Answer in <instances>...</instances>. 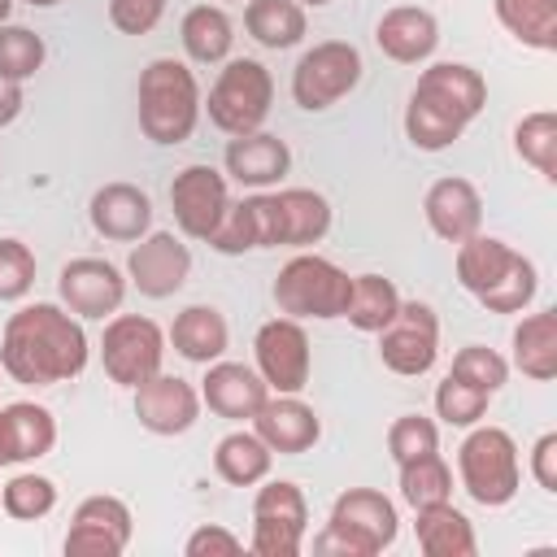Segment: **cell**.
<instances>
[{"instance_id":"cell-39","label":"cell","mask_w":557,"mask_h":557,"mask_svg":"<svg viewBox=\"0 0 557 557\" xmlns=\"http://www.w3.org/2000/svg\"><path fill=\"white\" fill-rule=\"evenodd\" d=\"M44 57H48V48L30 26H17V22L0 26V74L4 78H17V83L35 78L44 70Z\"/></svg>"},{"instance_id":"cell-15","label":"cell","mask_w":557,"mask_h":557,"mask_svg":"<svg viewBox=\"0 0 557 557\" xmlns=\"http://www.w3.org/2000/svg\"><path fill=\"white\" fill-rule=\"evenodd\" d=\"M187 278H191V248L183 244V235H174V231H148L144 239H135V248L126 257V283L139 296L165 300V296L183 292Z\"/></svg>"},{"instance_id":"cell-45","label":"cell","mask_w":557,"mask_h":557,"mask_svg":"<svg viewBox=\"0 0 557 557\" xmlns=\"http://www.w3.org/2000/svg\"><path fill=\"white\" fill-rule=\"evenodd\" d=\"M165 13V0H109V22L122 35H148Z\"/></svg>"},{"instance_id":"cell-29","label":"cell","mask_w":557,"mask_h":557,"mask_svg":"<svg viewBox=\"0 0 557 557\" xmlns=\"http://www.w3.org/2000/svg\"><path fill=\"white\" fill-rule=\"evenodd\" d=\"M178 39H183V52H187L196 65H218V61L231 57L235 22H231L226 9H218V4H196V9L183 13Z\"/></svg>"},{"instance_id":"cell-10","label":"cell","mask_w":557,"mask_h":557,"mask_svg":"<svg viewBox=\"0 0 557 557\" xmlns=\"http://www.w3.org/2000/svg\"><path fill=\"white\" fill-rule=\"evenodd\" d=\"M165 361V331L144 318V313H113L104 322L100 335V366L109 374V383L117 387H139L144 379H152Z\"/></svg>"},{"instance_id":"cell-42","label":"cell","mask_w":557,"mask_h":557,"mask_svg":"<svg viewBox=\"0 0 557 557\" xmlns=\"http://www.w3.org/2000/svg\"><path fill=\"white\" fill-rule=\"evenodd\" d=\"M387 453H392L396 466H405L413 457H426V453H440V426L422 413H400L387 426Z\"/></svg>"},{"instance_id":"cell-43","label":"cell","mask_w":557,"mask_h":557,"mask_svg":"<svg viewBox=\"0 0 557 557\" xmlns=\"http://www.w3.org/2000/svg\"><path fill=\"white\" fill-rule=\"evenodd\" d=\"M213 252H222V257H239V252H257V218H252V200L244 196V200H231L226 205V213H222V222H218V231L205 239Z\"/></svg>"},{"instance_id":"cell-25","label":"cell","mask_w":557,"mask_h":557,"mask_svg":"<svg viewBox=\"0 0 557 557\" xmlns=\"http://www.w3.org/2000/svg\"><path fill=\"white\" fill-rule=\"evenodd\" d=\"M413 535H418V548L426 557H474L479 553L474 522L453 500L413 509Z\"/></svg>"},{"instance_id":"cell-34","label":"cell","mask_w":557,"mask_h":557,"mask_svg":"<svg viewBox=\"0 0 557 557\" xmlns=\"http://www.w3.org/2000/svg\"><path fill=\"white\" fill-rule=\"evenodd\" d=\"M513 152L540 174V178H557V113L553 109H535L513 126Z\"/></svg>"},{"instance_id":"cell-32","label":"cell","mask_w":557,"mask_h":557,"mask_svg":"<svg viewBox=\"0 0 557 557\" xmlns=\"http://www.w3.org/2000/svg\"><path fill=\"white\" fill-rule=\"evenodd\" d=\"M496 22L535 52H557V0H492Z\"/></svg>"},{"instance_id":"cell-4","label":"cell","mask_w":557,"mask_h":557,"mask_svg":"<svg viewBox=\"0 0 557 557\" xmlns=\"http://www.w3.org/2000/svg\"><path fill=\"white\" fill-rule=\"evenodd\" d=\"M400 535L396 505L374 487H348L335 496L326 527L313 535V553H339V557H379Z\"/></svg>"},{"instance_id":"cell-28","label":"cell","mask_w":557,"mask_h":557,"mask_svg":"<svg viewBox=\"0 0 557 557\" xmlns=\"http://www.w3.org/2000/svg\"><path fill=\"white\" fill-rule=\"evenodd\" d=\"M513 370L531 383H548L557 374V313L535 309L513 326Z\"/></svg>"},{"instance_id":"cell-13","label":"cell","mask_w":557,"mask_h":557,"mask_svg":"<svg viewBox=\"0 0 557 557\" xmlns=\"http://www.w3.org/2000/svg\"><path fill=\"white\" fill-rule=\"evenodd\" d=\"M252 357H257V374L265 379L270 392L278 396H300L305 383H309V366H313V352H309V335L296 318H270L257 326L252 335Z\"/></svg>"},{"instance_id":"cell-44","label":"cell","mask_w":557,"mask_h":557,"mask_svg":"<svg viewBox=\"0 0 557 557\" xmlns=\"http://www.w3.org/2000/svg\"><path fill=\"white\" fill-rule=\"evenodd\" d=\"M35 287V252L4 235L0 239V300H22L26 292Z\"/></svg>"},{"instance_id":"cell-40","label":"cell","mask_w":557,"mask_h":557,"mask_svg":"<svg viewBox=\"0 0 557 557\" xmlns=\"http://www.w3.org/2000/svg\"><path fill=\"white\" fill-rule=\"evenodd\" d=\"M535 292H540L535 261H531V257H518L513 270H509L487 296H479V305H483L487 313H522V309L535 300Z\"/></svg>"},{"instance_id":"cell-30","label":"cell","mask_w":557,"mask_h":557,"mask_svg":"<svg viewBox=\"0 0 557 557\" xmlns=\"http://www.w3.org/2000/svg\"><path fill=\"white\" fill-rule=\"evenodd\" d=\"M270 466H274V453L257 431H231L213 448V470L231 487H257L261 479H270Z\"/></svg>"},{"instance_id":"cell-20","label":"cell","mask_w":557,"mask_h":557,"mask_svg":"<svg viewBox=\"0 0 557 557\" xmlns=\"http://www.w3.org/2000/svg\"><path fill=\"white\" fill-rule=\"evenodd\" d=\"M252 431L265 440L270 453L278 457H300L322 440V418L313 413V405H305L300 396H278L270 392V400L252 413Z\"/></svg>"},{"instance_id":"cell-47","label":"cell","mask_w":557,"mask_h":557,"mask_svg":"<svg viewBox=\"0 0 557 557\" xmlns=\"http://www.w3.org/2000/svg\"><path fill=\"white\" fill-rule=\"evenodd\" d=\"M531 479L557 496V431H544L535 444H531Z\"/></svg>"},{"instance_id":"cell-9","label":"cell","mask_w":557,"mask_h":557,"mask_svg":"<svg viewBox=\"0 0 557 557\" xmlns=\"http://www.w3.org/2000/svg\"><path fill=\"white\" fill-rule=\"evenodd\" d=\"M361 52L348 39H322L313 48L300 52L296 70H292V100L305 113H322L335 100H344L357 83H361Z\"/></svg>"},{"instance_id":"cell-27","label":"cell","mask_w":557,"mask_h":557,"mask_svg":"<svg viewBox=\"0 0 557 557\" xmlns=\"http://www.w3.org/2000/svg\"><path fill=\"white\" fill-rule=\"evenodd\" d=\"M165 339L174 344V352H178L183 361L209 366V361H218V357L226 352L231 326H226V318H222L213 305H187V309L174 318V326H170Z\"/></svg>"},{"instance_id":"cell-7","label":"cell","mask_w":557,"mask_h":557,"mask_svg":"<svg viewBox=\"0 0 557 557\" xmlns=\"http://www.w3.org/2000/svg\"><path fill=\"white\" fill-rule=\"evenodd\" d=\"M248 200L257 218V248H313L331 231V200L313 187H278Z\"/></svg>"},{"instance_id":"cell-51","label":"cell","mask_w":557,"mask_h":557,"mask_svg":"<svg viewBox=\"0 0 557 557\" xmlns=\"http://www.w3.org/2000/svg\"><path fill=\"white\" fill-rule=\"evenodd\" d=\"M300 9H322V4H331V0H296Z\"/></svg>"},{"instance_id":"cell-8","label":"cell","mask_w":557,"mask_h":557,"mask_svg":"<svg viewBox=\"0 0 557 557\" xmlns=\"http://www.w3.org/2000/svg\"><path fill=\"white\" fill-rule=\"evenodd\" d=\"M270 104H274L270 70L252 57H235L218 70L209 100L200 109L209 113V122L222 135H248V131H261V122L270 117Z\"/></svg>"},{"instance_id":"cell-3","label":"cell","mask_w":557,"mask_h":557,"mask_svg":"<svg viewBox=\"0 0 557 557\" xmlns=\"http://www.w3.org/2000/svg\"><path fill=\"white\" fill-rule=\"evenodd\" d=\"M200 83L196 74L174 61V57H157L144 65L139 74V131L144 139L174 148L183 139H191L196 122H200Z\"/></svg>"},{"instance_id":"cell-35","label":"cell","mask_w":557,"mask_h":557,"mask_svg":"<svg viewBox=\"0 0 557 557\" xmlns=\"http://www.w3.org/2000/svg\"><path fill=\"white\" fill-rule=\"evenodd\" d=\"M400 470V500L409 509H422V505H440V500H453V470L440 453H426V457H413Z\"/></svg>"},{"instance_id":"cell-11","label":"cell","mask_w":557,"mask_h":557,"mask_svg":"<svg viewBox=\"0 0 557 557\" xmlns=\"http://www.w3.org/2000/svg\"><path fill=\"white\" fill-rule=\"evenodd\" d=\"M309 531V505L305 492L292 479H261L252 496V540L248 548L257 557H296L305 548Z\"/></svg>"},{"instance_id":"cell-16","label":"cell","mask_w":557,"mask_h":557,"mask_svg":"<svg viewBox=\"0 0 557 557\" xmlns=\"http://www.w3.org/2000/svg\"><path fill=\"white\" fill-rule=\"evenodd\" d=\"M135 531L131 505L122 496H87L78 500V509L70 513V531H65V553L70 557H117L126 553Z\"/></svg>"},{"instance_id":"cell-38","label":"cell","mask_w":557,"mask_h":557,"mask_svg":"<svg viewBox=\"0 0 557 557\" xmlns=\"http://www.w3.org/2000/svg\"><path fill=\"white\" fill-rule=\"evenodd\" d=\"M487 392L483 387H474V383H466V379H457V374H444L440 379V387H435V418L444 422V426H474V422H483V413H487Z\"/></svg>"},{"instance_id":"cell-14","label":"cell","mask_w":557,"mask_h":557,"mask_svg":"<svg viewBox=\"0 0 557 557\" xmlns=\"http://www.w3.org/2000/svg\"><path fill=\"white\" fill-rule=\"evenodd\" d=\"M231 205V191H226V174L196 161V165H183L170 183V209H174V226L178 235L187 239H209L222 222Z\"/></svg>"},{"instance_id":"cell-5","label":"cell","mask_w":557,"mask_h":557,"mask_svg":"<svg viewBox=\"0 0 557 557\" xmlns=\"http://www.w3.org/2000/svg\"><path fill=\"white\" fill-rule=\"evenodd\" d=\"M457 479L466 496L483 509H500L518 496L522 487V466H518V444L505 426H466V440L457 448Z\"/></svg>"},{"instance_id":"cell-2","label":"cell","mask_w":557,"mask_h":557,"mask_svg":"<svg viewBox=\"0 0 557 557\" xmlns=\"http://www.w3.org/2000/svg\"><path fill=\"white\" fill-rule=\"evenodd\" d=\"M487 83L466 61H435L418 74V87L405 104V135L422 152H444L461 139V131L483 113Z\"/></svg>"},{"instance_id":"cell-1","label":"cell","mask_w":557,"mask_h":557,"mask_svg":"<svg viewBox=\"0 0 557 557\" xmlns=\"http://www.w3.org/2000/svg\"><path fill=\"white\" fill-rule=\"evenodd\" d=\"M91 344L83 322L52 300L22 305L0 331V370L22 387L70 383L87 370Z\"/></svg>"},{"instance_id":"cell-52","label":"cell","mask_w":557,"mask_h":557,"mask_svg":"<svg viewBox=\"0 0 557 557\" xmlns=\"http://www.w3.org/2000/svg\"><path fill=\"white\" fill-rule=\"evenodd\" d=\"M26 4H35V9H52V4H61V0H26Z\"/></svg>"},{"instance_id":"cell-24","label":"cell","mask_w":557,"mask_h":557,"mask_svg":"<svg viewBox=\"0 0 557 557\" xmlns=\"http://www.w3.org/2000/svg\"><path fill=\"white\" fill-rule=\"evenodd\" d=\"M374 44L396 65H418L440 48V22L422 4H396L374 22Z\"/></svg>"},{"instance_id":"cell-46","label":"cell","mask_w":557,"mask_h":557,"mask_svg":"<svg viewBox=\"0 0 557 557\" xmlns=\"http://www.w3.org/2000/svg\"><path fill=\"white\" fill-rule=\"evenodd\" d=\"M183 553L187 557H235V553H244V540L222 522H205V527H196L187 535Z\"/></svg>"},{"instance_id":"cell-31","label":"cell","mask_w":557,"mask_h":557,"mask_svg":"<svg viewBox=\"0 0 557 557\" xmlns=\"http://www.w3.org/2000/svg\"><path fill=\"white\" fill-rule=\"evenodd\" d=\"M244 30L261 44V48H296L309 30V17L296 0H248L244 4Z\"/></svg>"},{"instance_id":"cell-17","label":"cell","mask_w":557,"mask_h":557,"mask_svg":"<svg viewBox=\"0 0 557 557\" xmlns=\"http://www.w3.org/2000/svg\"><path fill=\"white\" fill-rule=\"evenodd\" d=\"M57 296L74 318H113L126 300V274L104 257H74L57 274Z\"/></svg>"},{"instance_id":"cell-21","label":"cell","mask_w":557,"mask_h":557,"mask_svg":"<svg viewBox=\"0 0 557 557\" xmlns=\"http://www.w3.org/2000/svg\"><path fill=\"white\" fill-rule=\"evenodd\" d=\"M422 213H426V226L444 239V244H461L470 239L479 226H483V196L470 178H435L422 196Z\"/></svg>"},{"instance_id":"cell-41","label":"cell","mask_w":557,"mask_h":557,"mask_svg":"<svg viewBox=\"0 0 557 557\" xmlns=\"http://www.w3.org/2000/svg\"><path fill=\"white\" fill-rule=\"evenodd\" d=\"M448 374H457V379L483 387L487 396H496V392L509 383V361H505L496 348H487V344H466V348H457Z\"/></svg>"},{"instance_id":"cell-19","label":"cell","mask_w":557,"mask_h":557,"mask_svg":"<svg viewBox=\"0 0 557 557\" xmlns=\"http://www.w3.org/2000/svg\"><path fill=\"white\" fill-rule=\"evenodd\" d=\"M200 400L209 405V413L226 418V422H252V413L270 400L265 379L257 374V366L244 361H209L205 379H200Z\"/></svg>"},{"instance_id":"cell-33","label":"cell","mask_w":557,"mask_h":557,"mask_svg":"<svg viewBox=\"0 0 557 557\" xmlns=\"http://www.w3.org/2000/svg\"><path fill=\"white\" fill-rule=\"evenodd\" d=\"M396 309H400V292H396L392 278H383V274H352V296H348L344 318L357 331L379 335L396 318Z\"/></svg>"},{"instance_id":"cell-37","label":"cell","mask_w":557,"mask_h":557,"mask_svg":"<svg viewBox=\"0 0 557 557\" xmlns=\"http://www.w3.org/2000/svg\"><path fill=\"white\" fill-rule=\"evenodd\" d=\"M0 509L9 518H17V522H39V518H48L57 509V483L48 474L22 470L0 487Z\"/></svg>"},{"instance_id":"cell-23","label":"cell","mask_w":557,"mask_h":557,"mask_svg":"<svg viewBox=\"0 0 557 557\" xmlns=\"http://www.w3.org/2000/svg\"><path fill=\"white\" fill-rule=\"evenodd\" d=\"M226 174L239 183V187H252V191H265V187H278L292 170V148L270 135V131H248V135H231L226 152Z\"/></svg>"},{"instance_id":"cell-22","label":"cell","mask_w":557,"mask_h":557,"mask_svg":"<svg viewBox=\"0 0 557 557\" xmlns=\"http://www.w3.org/2000/svg\"><path fill=\"white\" fill-rule=\"evenodd\" d=\"M87 218H91L96 235H104L113 244H135L152 231V200L135 183H104L91 191Z\"/></svg>"},{"instance_id":"cell-18","label":"cell","mask_w":557,"mask_h":557,"mask_svg":"<svg viewBox=\"0 0 557 557\" xmlns=\"http://www.w3.org/2000/svg\"><path fill=\"white\" fill-rule=\"evenodd\" d=\"M200 409H205L200 387H191L178 374L157 370L152 379H144L135 387V418L152 435H183V431H191L200 422Z\"/></svg>"},{"instance_id":"cell-6","label":"cell","mask_w":557,"mask_h":557,"mask_svg":"<svg viewBox=\"0 0 557 557\" xmlns=\"http://www.w3.org/2000/svg\"><path fill=\"white\" fill-rule=\"evenodd\" d=\"M278 313L305 322V318H318V322H331V318H344L348 309V296H352V274L339 270L331 257H318V252H296L274 287H270Z\"/></svg>"},{"instance_id":"cell-49","label":"cell","mask_w":557,"mask_h":557,"mask_svg":"<svg viewBox=\"0 0 557 557\" xmlns=\"http://www.w3.org/2000/svg\"><path fill=\"white\" fill-rule=\"evenodd\" d=\"M4 466H17V444H13V422H9V413L0 409V470Z\"/></svg>"},{"instance_id":"cell-50","label":"cell","mask_w":557,"mask_h":557,"mask_svg":"<svg viewBox=\"0 0 557 557\" xmlns=\"http://www.w3.org/2000/svg\"><path fill=\"white\" fill-rule=\"evenodd\" d=\"M9 13H13V0H0V26L9 22Z\"/></svg>"},{"instance_id":"cell-12","label":"cell","mask_w":557,"mask_h":557,"mask_svg":"<svg viewBox=\"0 0 557 557\" xmlns=\"http://www.w3.org/2000/svg\"><path fill=\"white\" fill-rule=\"evenodd\" d=\"M440 357V318L426 300H400L396 318L379 331V361L400 374V379H418L435 366Z\"/></svg>"},{"instance_id":"cell-36","label":"cell","mask_w":557,"mask_h":557,"mask_svg":"<svg viewBox=\"0 0 557 557\" xmlns=\"http://www.w3.org/2000/svg\"><path fill=\"white\" fill-rule=\"evenodd\" d=\"M9 422H13V444H17V466L22 461H39L57 448V418L52 409L35 405V400H13L4 405Z\"/></svg>"},{"instance_id":"cell-48","label":"cell","mask_w":557,"mask_h":557,"mask_svg":"<svg viewBox=\"0 0 557 557\" xmlns=\"http://www.w3.org/2000/svg\"><path fill=\"white\" fill-rule=\"evenodd\" d=\"M22 109H26V91H22V83L0 74V126H13Z\"/></svg>"},{"instance_id":"cell-26","label":"cell","mask_w":557,"mask_h":557,"mask_svg":"<svg viewBox=\"0 0 557 557\" xmlns=\"http://www.w3.org/2000/svg\"><path fill=\"white\" fill-rule=\"evenodd\" d=\"M522 252L518 248H509L505 239H496V235H483V231H474L470 239H461L457 244V261H453V270H457V283L479 300V296H487L509 270H513V261H518Z\"/></svg>"}]
</instances>
